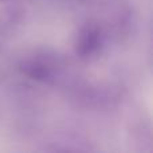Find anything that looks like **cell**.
Listing matches in <instances>:
<instances>
[{
	"instance_id": "obj_1",
	"label": "cell",
	"mask_w": 153,
	"mask_h": 153,
	"mask_svg": "<svg viewBox=\"0 0 153 153\" xmlns=\"http://www.w3.org/2000/svg\"><path fill=\"white\" fill-rule=\"evenodd\" d=\"M98 43V32L97 31H91V30H87L86 35L82 39V46L85 53H91L95 47H97Z\"/></svg>"
}]
</instances>
